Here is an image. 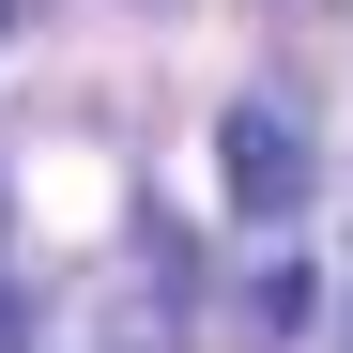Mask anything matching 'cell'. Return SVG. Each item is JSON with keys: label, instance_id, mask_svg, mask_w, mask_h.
<instances>
[{"label": "cell", "instance_id": "cell-1", "mask_svg": "<svg viewBox=\"0 0 353 353\" xmlns=\"http://www.w3.org/2000/svg\"><path fill=\"white\" fill-rule=\"evenodd\" d=\"M215 185H230V215H261V230H292V215L323 200V154H307V123H292L276 92H246V108L215 123Z\"/></svg>", "mask_w": 353, "mask_h": 353}, {"label": "cell", "instance_id": "cell-2", "mask_svg": "<svg viewBox=\"0 0 353 353\" xmlns=\"http://www.w3.org/2000/svg\"><path fill=\"white\" fill-rule=\"evenodd\" d=\"M0 353H16V307H0Z\"/></svg>", "mask_w": 353, "mask_h": 353}]
</instances>
